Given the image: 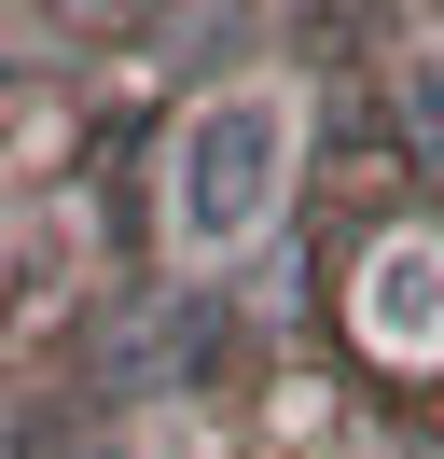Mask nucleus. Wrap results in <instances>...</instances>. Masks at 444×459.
I'll return each mask as SVG.
<instances>
[{
	"mask_svg": "<svg viewBox=\"0 0 444 459\" xmlns=\"http://www.w3.org/2000/svg\"><path fill=\"white\" fill-rule=\"evenodd\" d=\"M278 195H292V98H278V84L209 98V112L181 126V181H166L181 237H194V251H236V237H264Z\"/></svg>",
	"mask_w": 444,
	"mask_h": 459,
	"instance_id": "nucleus-1",
	"label": "nucleus"
},
{
	"mask_svg": "<svg viewBox=\"0 0 444 459\" xmlns=\"http://www.w3.org/2000/svg\"><path fill=\"white\" fill-rule=\"evenodd\" d=\"M361 334L403 348V362L444 348V237H388V251L361 264Z\"/></svg>",
	"mask_w": 444,
	"mask_h": 459,
	"instance_id": "nucleus-2",
	"label": "nucleus"
}]
</instances>
